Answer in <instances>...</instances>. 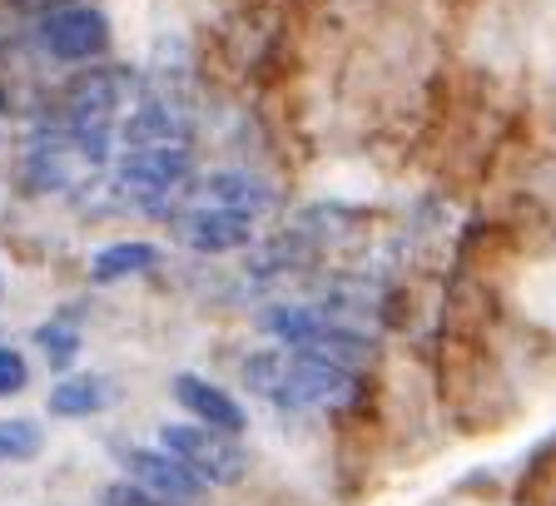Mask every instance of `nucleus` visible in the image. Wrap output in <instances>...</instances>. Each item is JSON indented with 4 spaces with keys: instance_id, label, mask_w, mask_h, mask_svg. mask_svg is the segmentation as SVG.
Instances as JSON below:
<instances>
[{
    "instance_id": "obj_13",
    "label": "nucleus",
    "mask_w": 556,
    "mask_h": 506,
    "mask_svg": "<svg viewBox=\"0 0 556 506\" xmlns=\"http://www.w3.org/2000/svg\"><path fill=\"white\" fill-rule=\"evenodd\" d=\"M35 343L46 347V363L55 372H65L75 357H80V328L75 322H65V318H50V322H40L35 328Z\"/></svg>"
},
{
    "instance_id": "obj_16",
    "label": "nucleus",
    "mask_w": 556,
    "mask_h": 506,
    "mask_svg": "<svg viewBox=\"0 0 556 506\" xmlns=\"http://www.w3.org/2000/svg\"><path fill=\"white\" fill-rule=\"evenodd\" d=\"M100 506H164V502L154 492H144L135 477H119V482H110L100 492Z\"/></svg>"
},
{
    "instance_id": "obj_10",
    "label": "nucleus",
    "mask_w": 556,
    "mask_h": 506,
    "mask_svg": "<svg viewBox=\"0 0 556 506\" xmlns=\"http://www.w3.org/2000/svg\"><path fill=\"white\" fill-rule=\"evenodd\" d=\"M328 318H333L328 308H308V303H268L258 313V328L283 347H308L328 328Z\"/></svg>"
},
{
    "instance_id": "obj_1",
    "label": "nucleus",
    "mask_w": 556,
    "mask_h": 506,
    "mask_svg": "<svg viewBox=\"0 0 556 506\" xmlns=\"http://www.w3.org/2000/svg\"><path fill=\"white\" fill-rule=\"evenodd\" d=\"M239 382L258 392L264 403L289 407V413H348L363 397L358 372L338 368L308 347H264L239 363Z\"/></svg>"
},
{
    "instance_id": "obj_6",
    "label": "nucleus",
    "mask_w": 556,
    "mask_h": 506,
    "mask_svg": "<svg viewBox=\"0 0 556 506\" xmlns=\"http://www.w3.org/2000/svg\"><path fill=\"white\" fill-rule=\"evenodd\" d=\"M174 233H179V243L194 253H239L254 243V219L208 199V204L185 208V214L174 219Z\"/></svg>"
},
{
    "instance_id": "obj_12",
    "label": "nucleus",
    "mask_w": 556,
    "mask_h": 506,
    "mask_svg": "<svg viewBox=\"0 0 556 506\" xmlns=\"http://www.w3.org/2000/svg\"><path fill=\"white\" fill-rule=\"evenodd\" d=\"M119 139L125 144H189V125L169 104H139L135 115L119 119Z\"/></svg>"
},
{
    "instance_id": "obj_2",
    "label": "nucleus",
    "mask_w": 556,
    "mask_h": 506,
    "mask_svg": "<svg viewBox=\"0 0 556 506\" xmlns=\"http://www.w3.org/2000/svg\"><path fill=\"white\" fill-rule=\"evenodd\" d=\"M35 46L60 65H100L110 55V15L94 0H55L35 15Z\"/></svg>"
},
{
    "instance_id": "obj_9",
    "label": "nucleus",
    "mask_w": 556,
    "mask_h": 506,
    "mask_svg": "<svg viewBox=\"0 0 556 506\" xmlns=\"http://www.w3.org/2000/svg\"><path fill=\"white\" fill-rule=\"evenodd\" d=\"M110 403H115V388H110L100 372H75V378H60L55 388H50V397H46L50 417H65V422L100 417Z\"/></svg>"
},
{
    "instance_id": "obj_3",
    "label": "nucleus",
    "mask_w": 556,
    "mask_h": 506,
    "mask_svg": "<svg viewBox=\"0 0 556 506\" xmlns=\"http://www.w3.org/2000/svg\"><path fill=\"white\" fill-rule=\"evenodd\" d=\"M160 447L174 452L185 467H194L208 486H239L243 477H249V452L239 447L233 432H219V427L164 422L160 427Z\"/></svg>"
},
{
    "instance_id": "obj_7",
    "label": "nucleus",
    "mask_w": 556,
    "mask_h": 506,
    "mask_svg": "<svg viewBox=\"0 0 556 506\" xmlns=\"http://www.w3.org/2000/svg\"><path fill=\"white\" fill-rule=\"evenodd\" d=\"M174 403L185 407L194 422L219 427V432H233V438L249 427V413H243L239 397H233V392H224L219 382L199 378V372H179V378H174Z\"/></svg>"
},
{
    "instance_id": "obj_14",
    "label": "nucleus",
    "mask_w": 556,
    "mask_h": 506,
    "mask_svg": "<svg viewBox=\"0 0 556 506\" xmlns=\"http://www.w3.org/2000/svg\"><path fill=\"white\" fill-rule=\"evenodd\" d=\"M46 447V432L30 422V417H11L0 422V461H30Z\"/></svg>"
},
{
    "instance_id": "obj_5",
    "label": "nucleus",
    "mask_w": 556,
    "mask_h": 506,
    "mask_svg": "<svg viewBox=\"0 0 556 506\" xmlns=\"http://www.w3.org/2000/svg\"><path fill=\"white\" fill-rule=\"evenodd\" d=\"M194 174L189 144H125L115 164V185L129 194H169Z\"/></svg>"
},
{
    "instance_id": "obj_11",
    "label": "nucleus",
    "mask_w": 556,
    "mask_h": 506,
    "mask_svg": "<svg viewBox=\"0 0 556 506\" xmlns=\"http://www.w3.org/2000/svg\"><path fill=\"white\" fill-rule=\"evenodd\" d=\"M154 264H160V249L150 239H115L90 258V278L94 283H119V278L150 274Z\"/></svg>"
},
{
    "instance_id": "obj_4",
    "label": "nucleus",
    "mask_w": 556,
    "mask_h": 506,
    "mask_svg": "<svg viewBox=\"0 0 556 506\" xmlns=\"http://www.w3.org/2000/svg\"><path fill=\"white\" fill-rule=\"evenodd\" d=\"M119 467H125V477H135L144 492L160 496L164 506H199L208 496L204 477L164 447H119Z\"/></svg>"
},
{
    "instance_id": "obj_8",
    "label": "nucleus",
    "mask_w": 556,
    "mask_h": 506,
    "mask_svg": "<svg viewBox=\"0 0 556 506\" xmlns=\"http://www.w3.org/2000/svg\"><path fill=\"white\" fill-rule=\"evenodd\" d=\"M199 194H208L214 204L239 208V214H249V219H258V214L278 208L274 185H268L264 174H254V169H214V174H204V179H199Z\"/></svg>"
},
{
    "instance_id": "obj_15",
    "label": "nucleus",
    "mask_w": 556,
    "mask_h": 506,
    "mask_svg": "<svg viewBox=\"0 0 556 506\" xmlns=\"http://www.w3.org/2000/svg\"><path fill=\"white\" fill-rule=\"evenodd\" d=\"M25 388H30V363H25V353L0 343V397H21Z\"/></svg>"
},
{
    "instance_id": "obj_17",
    "label": "nucleus",
    "mask_w": 556,
    "mask_h": 506,
    "mask_svg": "<svg viewBox=\"0 0 556 506\" xmlns=\"http://www.w3.org/2000/svg\"><path fill=\"white\" fill-rule=\"evenodd\" d=\"M0 299H5V278H0Z\"/></svg>"
}]
</instances>
